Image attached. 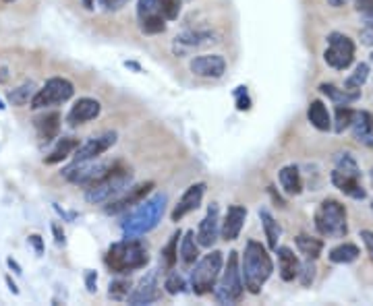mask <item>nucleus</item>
I'll return each instance as SVG.
<instances>
[{"label":"nucleus","mask_w":373,"mask_h":306,"mask_svg":"<svg viewBox=\"0 0 373 306\" xmlns=\"http://www.w3.org/2000/svg\"><path fill=\"white\" fill-rule=\"evenodd\" d=\"M272 271H274V263L268 255V249L262 242L249 240L241 261V276L245 288L251 294H260L264 284L270 280Z\"/></svg>","instance_id":"1"},{"label":"nucleus","mask_w":373,"mask_h":306,"mask_svg":"<svg viewBox=\"0 0 373 306\" xmlns=\"http://www.w3.org/2000/svg\"><path fill=\"white\" fill-rule=\"evenodd\" d=\"M166 201H168V197L164 193H156L149 199H143L139 203V207L122 222V236L139 238V236L152 232L164 216Z\"/></svg>","instance_id":"2"},{"label":"nucleus","mask_w":373,"mask_h":306,"mask_svg":"<svg viewBox=\"0 0 373 306\" xmlns=\"http://www.w3.org/2000/svg\"><path fill=\"white\" fill-rule=\"evenodd\" d=\"M104 263L112 274L125 276V274L143 269L149 263V255H147V249L137 238H125L122 242H114L108 249Z\"/></svg>","instance_id":"3"},{"label":"nucleus","mask_w":373,"mask_h":306,"mask_svg":"<svg viewBox=\"0 0 373 306\" xmlns=\"http://www.w3.org/2000/svg\"><path fill=\"white\" fill-rule=\"evenodd\" d=\"M131 184H133V172L116 162V166L110 172H106L100 180H95L93 184H89L85 189V201L91 205L108 203L110 199L118 197Z\"/></svg>","instance_id":"4"},{"label":"nucleus","mask_w":373,"mask_h":306,"mask_svg":"<svg viewBox=\"0 0 373 306\" xmlns=\"http://www.w3.org/2000/svg\"><path fill=\"white\" fill-rule=\"evenodd\" d=\"M243 294H245V284H243V276H241L239 253L233 251V253H228L226 267L214 286V296L220 305H237V303H241Z\"/></svg>","instance_id":"5"},{"label":"nucleus","mask_w":373,"mask_h":306,"mask_svg":"<svg viewBox=\"0 0 373 306\" xmlns=\"http://www.w3.org/2000/svg\"><path fill=\"white\" fill-rule=\"evenodd\" d=\"M224 267V255L220 251H212L203 259L195 261V267L191 271V288L197 296L210 294L222 274Z\"/></svg>","instance_id":"6"},{"label":"nucleus","mask_w":373,"mask_h":306,"mask_svg":"<svg viewBox=\"0 0 373 306\" xmlns=\"http://www.w3.org/2000/svg\"><path fill=\"white\" fill-rule=\"evenodd\" d=\"M316 226L320 230V234L328 236V238H343L349 232L347 226V209L343 203L334 201V199H326L320 209L316 211Z\"/></svg>","instance_id":"7"},{"label":"nucleus","mask_w":373,"mask_h":306,"mask_svg":"<svg viewBox=\"0 0 373 306\" xmlns=\"http://www.w3.org/2000/svg\"><path fill=\"white\" fill-rule=\"evenodd\" d=\"M116 166V162H100L98 157L93 160H83V162H73L62 170V178L69 180L71 184L77 187H89L95 180H100L106 172H110Z\"/></svg>","instance_id":"8"},{"label":"nucleus","mask_w":373,"mask_h":306,"mask_svg":"<svg viewBox=\"0 0 373 306\" xmlns=\"http://www.w3.org/2000/svg\"><path fill=\"white\" fill-rule=\"evenodd\" d=\"M75 93V87L69 79H62V77H52L48 79L33 95V99L29 102V106L33 110H44V108H52V106H58V104H64L73 97Z\"/></svg>","instance_id":"9"},{"label":"nucleus","mask_w":373,"mask_h":306,"mask_svg":"<svg viewBox=\"0 0 373 306\" xmlns=\"http://www.w3.org/2000/svg\"><path fill=\"white\" fill-rule=\"evenodd\" d=\"M324 58L336 70L349 68L353 64V60H355V44H353V39L349 35H345V33H330Z\"/></svg>","instance_id":"10"},{"label":"nucleus","mask_w":373,"mask_h":306,"mask_svg":"<svg viewBox=\"0 0 373 306\" xmlns=\"http://www.w3.org/2000/svg\"><path fill=\"white\" fill-rule=\"evenodd\" d=\"M152 189H154V182H143V184H137V187H129V189H125L118 197L110 199V201L106 203L104 211H106L108 216H118V213H122V211H129V209H133L135 205H139V203L152 193Z\"/></svg>","instance_id":"11"},{"label":"nucleus","mask_w":373,"mask_h":306,"mask_svg":"<svg viewBox=\"0 0 373 306\" xmlns=\"http://www.w3.org/2000/svg\"><path fill=\"white\" fill-rule=\"evenodd\" d=\"M191 73L201 79H220L226 73V60L220 54H201L195 56L189 64Z\"/></svg>","instance_id":"12"},{"label":"nucleus","mask_w":373,"mask_h":306,"mask_svg":"<svg viewBox=\"0 0 373 306\" xmlns=\"http://www.w3.org/2000/svg\"><path fill=\"white\" fill-rule=\"evenodd\" d=\"M116 143V133H102L98 137L87 139L83 145H77V149L73 151L75 162H83V160H93L100 157L102 153H106L112 145Z\"/></svg>","instance_id":"13"},{"label":"nucleus","mask_w":373,"mask_h":306,"mask_svg":"<svg viewBox=\"0 0 373 306\" xmlns=\"http://www.w3.org/2000/svg\"><path fill=\"white\" fill-rule=\"evenodd\" d=\"M220 236V207L216 203H212L208 207L206 218L201 220L199 228H197V245L203 249H212L216 245Z\"/></svg>","instance_id":"14"},{"label":"nucleus","mask_w":373,"mask_h":306,"mask_svg":"<svg viewBox=\"0 0 373 306\" xmlns=\"http://www.w3.org/2000/svg\"><path fill=\"white\" fill-rule=\"evenodd\" d=\"M216 44L214 35L212 33H203V31H187L183 35H179L174 41H172V52L183 58V56H189L193 54L195 50H201V48H208Z\"/></svg>","instance_id":"15"},{"label":"nucleus","mask_w":373,"mask_h":306,"mask_svg":"<svg viewBox=\"0 0 373 306\" xmlns=\"http://www.w3.org/2000/svg\"><path fill=\"white\" fill-rule=\"evenodd\" d=\"M160 298V284H158V274L149 271L145 278H141V282L129 292L127 300L129 305H152Z\"/></svg>","instance_id":"16"},{"label":"nucleus","mask_w":373,"mask_h":306,"mask_svg":"<svg viewBox=\"0 0 373 306\" xmlns=\"http://www.w3.org/2000/svg\"><path fill=\"white\" fill-rule=\"evenodd\" d=\"M203 195H206V184H203V182L191 184V187L183 193V197H181V201L176 203V207L172 209V216H170L172 222H181L185 216H189V213H193L195 209H199Z\"/></svg>","instance_id":"17"},{"label":"nucleus","mask_w":373,"mask_h":306,"mask_svg":"<svg viewBox=\"0 0 373 306\" xmlns=\"http://www.w3.org/2000/svg\"><path fill=\"white\" fill-rule=\"evenodd\" d=\"M102 112V104L93 97H81L73 104L69 116H66V122L71 126H77V124H85L93 118H98Z\"/></svg>","instance_id":"18"},{"label":"nucleus","mask_w":373,"mask_h":306,"mask_svg":"<svg viewBox=\"0 0 373 306\" xmlns=\"http://www.w3.org/2000/svg\"><path fill=\"white\" fill-rule=\"evenodd\" d=\"M245 220H247V209L243 205H230L226 216H224V222L220 226V234L226 242H233L241 236V230L245 226Z\"/></svg>","instance_id":"19"},{"label":"nucleus","mask_w":373,"mask_h":306,"mask_svg":"<svg viewBox=\"0 0 373 306\" xmlns=\"http://www.w3.org/2000/svg\"><path fill=\"white\" fill-rule=\"evenodd\" d=\"M276 255H278V269H280V278L284 282H293L299 276V259L297 255L289 249V247H276Z\"/></svg>","instance_id":"20"},{"label":"nucleus","mask_w":373,"mask_h":306,"mask_svg":"<svg viewBox=\"0 0 373 306\" xmlns=\"http://www.w3.org/2000/svg\"><path fill=\"white\" fill-rule=\"evenodd\" d=\"M33 126L39 135L42 141L50 143L52 139L58 137V131H60V114L58 112H48L44 116H37L33 120Z\"/></svg>","instance_id":"21"},{"label":"nucleus","mask_w":373,"mask_h":306,"mask_svg":"<svg viewBox=\"0 0 373 306\" xmlns=\"http://www.w3.org/2000/svg\"><path fill=\"white\" fill-rule=\"evenodd\" d=\"M351 128H353V137L359 143L373 145V116L370 112H355Z\"/></svg>","instance_id":"22"},{"label":"nucleus","mask_w":373,"mask_h":306,"mask_svg":"<svg viewBox=\"0 0 373 306\" xmlns=\"http://www.w3.org/2000/svg\"><path fill=\"white\" fill-rule=\"evenodd\" d=\"M359 180H361V178L343 174V172H338V170L332 172V182H334L336 189H340L345 195H349V197H353V199H365L367 193L363 191V187H361Z\"/></svg>","instance_id":"23"},{"label":"nucleus","mask_w":373,"mask_h":306,"mask_svg":"<svg viewBox=\"0 0 373 306\" xmlns=\"http://www.w3.org/2000/svg\"><path fill=\"white\" fill-rule=\"evenodd\" d=\"M179 259L183 263V267H193L195 261L199 259V245L195 238V232H185L183 240H181V249H179Z\"/></svg>","instance_id":"24"},{"label":"nucleus","mask_w":373,"mask_h":306,"mask_svg":"<svg viewBox=\"0 0 373 306\" xmlns=\"http://www.w3.org/2000/svg\"><path fill=\"white\" fill-rule=\"evenodd\" d=\"M278 178H280V184H282L286 195H301L303 178H301V172H299L297 166H284L278 172Z\"/></svg>","instance_id":"25"},{"label":"nucleus","mask_w":373,"mask_h":306,"mask_svg":"<svg viewBox=\"0 0 373 306\" xmlns=\"http://www.w3.org/2000/svg\"><path fill=\"white\" fill-rule=\"evenodd\" d=\"M320 91L324 93V95H328L334 104H338V106H349V104H353V102H357L359 97H361V91H351V89H340V87H336V85H330V83H322L320 85Z\"/></svg>","instance_id":"26"},{"label":"nucleus","mask_w":373,"mask_h":306,"mask_svg":"<svg viewBox=\"0 0 373 306\" xmlns=\"http://www.w3.org/2000/svg\"><path fill=\"white\" fill-rule=\"evenodd\" d=\"M307 118H309V122H311L318 131H330V128H332L330 112H328V108L324 106V102H320V99H313V102L309 104Z\"/></svg>","instance_id":"27"},{"label":"nucleus","mask_w":373,"mask_h":306,"mask_svg":"<svg viewBox=\"0 0 373 306\" xmlns=\"http://www.w3.org/2000/svg\"><path fill=\"white\" fill-rule=\"evenodd\" d=\"M77 145H79V139H75V137H62V139L56 143V147L50 151V155L44 157V162H46V164H58V162L66 160L69 155H73V151L77 149Z\"/></svg>","instance_id":"28"},{"label":"nucleus","mask_w":373,"mask_h":306,"mask_svg":"<svg viewBox=\"0 0 373 306\" xmlns=\"http://www.w3.org/2000/svg\"><path fill=\"white\" fill-rule=\"evenodd\" d=\"M35 91H37L35 83H33V81H25L23 85L15 87L12 91H8V95H6V102H8L10 106H17V108H21V106H27V104L33 99Z\"/></svg>","instance_id":"29"},{"label":"nucleus","mask_w":373,"mask_h":306,"mask_svg":"<svg viewBox=\"0 0 373 306\" xmlns=\"http://www.w3.org/2000/svg\"><path fill=\"white\" fill-rule=\"evenodd\" d=\"M260 220H262V226H264V232H266V238H268V247L276 251L278 238H280V234H282L280 224L274 220V216H272L268 209H260Z\"/></svg>","instance_id":"30"},{"label":"nucleus","mask_w":373,"mask_h":306,"mask_svg":"<svg viewBox=\"0 0 373 306\" xmlns=\"http://www.w3.org/2000/svg\"><path fill=\"white\" fill-rule=\"evenodd\" d=\"M297 249H299V253L305 259L316 261L322 255V251H324V242L320 238H311L307 234H301V236H297Z\"/></svg>","instance_id":"31"},{"label":"nucleus","mask_w":373,"mask_h":306,"mask_svg":"<svg viewBox=\"0 0 373 306\" xmlns=\"http://www.w3.org/2000/svg\"><path fill=\"white\" fill-rule=\"evenodd\" d=\"M359 247L357 245H351V242H345L336 249L330 251V261L332 263H340V265H347V263H353L359 259Z\"/></svg>","instance_id":"32"},{"label":"nucleus","mask_w":373,"mask_h":306,"mask_svg":"<svg viewBox=\"0 0 373 306\" xmlns=\"http://www.w3.org/2000/svg\"><path fill=\"white\" fill-rule=\"evenodd\" d=\"M179 238H181V232H174L172 236H170V240H168V245L162 249V257H160V261H162V265L166 267V269H172L174 265H176V261H179Z\"/></svg>","instance_id":"33"},{"label":"nucleus","mask_w":373,"mask_h":306,"mask_svg":"<svg viewBox=\"0 0 373 306\" xmlns=\"http://www.w3.org/2000/svg\"><path fill=\"white\" fill-rule=\"evenodd\" d=\"M336 170L343 172V174H349V176H357L361 178V172H359V166L357 162L353 160L351 153H338L336 155Z\"/></svg>","instance_id":"34"},{"label":"nucleus","mask_w":373,"mask_h":306,"mask_svg":"<svg viewBox=\"0 0 373 306\" xmlns=\"http://www.w3.org/2000/svg\"><path fill=\"white\" fill-rule=\"evenodd\" d=\"M139 27H141L143 33L156 35V33H162L166 29V19L162 15H154V17H147V19L139 21Z\"/></svg>","instance_id":"35"},{"label":"nucleus","mask_w":373,"mask_h":306,"mask_svg":"<svg viewBox=\"0 0 373 306\" xmlns=\"http://www.w3.org/2000/svg\"><path fill=\"white\" fill-rule=\"evenodd\" d=\"M367 77H370V66H367V64H359V66L355 68V73L347 79L345 87L351 89V91H359V89L363 87V83L367 81Z\"/></svg>","instance_id":"36"},{"label":"nucleus","mask_w":373,"mask_h":306,"mask_svg":"<svg viewBox=\"0 0 373 306\" xmlns=\"http://www.w3.org/2000/svg\"><path fill=\"white\" fill-rule=\"evenodd\" d=\"M164 288H166V292H168L170 296L181 294V292L185 290V280H183V276H181L179 271H170V274L166 276V280H164Z\"/></svg>","instance_id":"37"},{"label":"nucleus","mask_w":373,"mask_h":306,"mask_svg":"<svg viewBox=\"0 0 373 306\" xmlns=\"http://www.w3.org/2000/svg\"><path fill=\"white\" fill-rule=\"evenodd\" d=\"M158 10L166 21H174L181 15V0H160Z\"/></svg>","instance_id":"38"},{"label":"nucleus","mask_w":373,"mask_h":306,"mask_svg":"<svg viewBox=\"0 0 373 306\" xmlns=\"http://www.w3.org/2000/svg\"><path fill=\"white\" fill-rule=\"evenodd\" d=\"M131 288V284L127 282V280H116V282H110V290H108V296L112 298V300H127V296H129V290Z\"/></svg>","instance_id":"39"},{"label":"nucleus","mask_w":373,"mask_h":306,"mask_svg":"<svg viewBox=\"0 0 373 306\" xmlns=\"http://www.w3.org/2000/svg\"><path fill=\"white\" fill-rule=\"evenodd\" d=\"M158 4H160V0H139V2H137V19L143 21V19H147V17L160 15Z\"/></svg>","instance_id":"40"},{"label":"nucleus","mask_w":373,"mask_h":306,"mask_svg":"<svg viewBox=\"0 0 373 306\" xmlns=\"http://www.w3.org/2000/svg\"><path fill=\"white\" fill-rule=\"evenodd\" d=\"M353 114H355V112H353L351 108H347V106H338V108H336V131H338V133H343L345 128L351 126Z\"/></svg>","instance_id":"41"},{"label":"nucleus","mask_w":373,"mask_h":306,"mask_svg":"<svg viewBox=\"0 0 373 306\" xmlns=\"http://www.w3.org/2000/svg\"><path fill=\"white\" fill-rule=\"evenodd\" d=\"M297 278H301V284H303V286H309V284L316 280V265H313L311 259H307V263L299 267V276H297Z\"/></svg>","instance_id":"42"},{"label":"nucleus","mask_w":373,"mask_h":306,"mask_svg":"<svg viewBox=\"0 0 373 306\" xmlns=\"http://www.w3.org/2000/svg\"><path fill=\"white\" fill-rule=\"evenodd\" d=\"M235 95H237V108L239 110H249L251 108V99L247 95V87H239Z\"/></svg>","instance_id":"43"},{"label":"nucleus","mask_w":373,"mask_h":306,"mask_svg":"<svg viewBox=\"0 0 373 306\" xmlns=\"http://www.w3.org/2000/svg\"><path fill=\"white\" fill-rule=\"evenodd\" d=\"M106 10H120V8H125L131 0H98Z\"/></svg>","instance_id":"44"},{"label":"nucleus","mask_w":373,"mask_h":306,"mask_svg":"<svg viewBox=\"0 0 373 306\" xmlns=\"http://www.w3.org/2000/svg\"><path fill=\"white\" fill-rule=\"evenodd\" d=\"M27 240H29V245L33 247L35 255H37V257H42V255H44V240H42V236H39V234H31Z\"/></svg>","instance_id":"45"},{"label":"nucleus","mask_w":373,"mask_h":306,"mask_svg":"<svg viewBox=\"0 0 373 306\" xmlns=\"http://www.w3.org/2000/svg\"><path fill=\"white\" fill-rule=\"evenodd\" d=\"M95 284H98V276H95V271H87L85 274V286H87V292L89 294H93L98 288H95Z\"/></svg>","instance_id":"46"},{"label":"nucleus","mask_w":373,"mask_h":306,"mask_svg":"<svg viewBox=\"0 0 373 306\" xmlns=\"http://www.w3.org/2000/svg\"><path fill=\"white\" fill-rule=\"evenodd\" d=\"M361 238H363V242H365V247H367L370 259L373 261V232H370V230H363V232H361Z\"/></svg>","instance_id":"47"},{"label":"nucleus","mask_w":373,"mask_h":306,"mask_svg":"<svg viewBox=\"0 0 373 306\" xmlns=\"http://www.w3.org/2000/svg\"><path fill=\"white\" fill-rule=\"evenodd\" d=\"M52 232H54L56 245H58V247H64V245H66V238H64V232L60 230V226H58V224H52Z\"/></svg>","instance_id":"48"},{"label":"nucleus","mask_w":373,"mask_h":306,"mask_svg":"<svg viewBox=\"0 0 373 306\" xmlns=\"http://www.w3.org/2000/svg\"><path fill=\"white\" fill-rule=\"evenodd\" d=\"M357 10L361 15H370L373 10V0H357Z\"/></svg>","instance_id":"49"},{"label":"nucleus","mask_w":373,"mask_h":306,"mask_svg":"<svg viewBox=\"0 0 373 306\" xmlns=\"http://www.w3.org/2000/svg\"><path fill=\"white\" fill-rule=\"evenodd\" d=\"M361 39H363V44L373 46V27H367V29L361 31Z\"/></svg>","instance_id":"50"},{"label":"nucleus","mask_w":373,"mask_h":306,"mask_svg":"<svg viewBox=\"0 0 373 306\" xmlns=\"http://www.w3.org/2000/svg\"><path fill=\"white\" fill-rule=\"evenodd\" d=\"M6 265H8V267H10V269H12V271H15L17 276H21V274H23L21 265H19V263H17V261H15L12 257H8V259H6Z\"/></svg>","instance_id":"51"},{"label":"nucleus","mask_w":373,"mask_h":306,"mask_svg":"<svg viewBox=\"0 0 373 306\" xmlns=\"http://www.w3.org/2000/svg\"><path fill=\"white\" fill-rule=\"evenodd\" d=\"M4 282H6L8 290H10V292H12V294L17 296V294H19V288H17V284H15V282L10 280V276H6V278H4Z\"/></svg>","instance_id":"52"},{"label":"nucleus","mask_w":373,"mask_h":306,"mask_svg":"<svg viewBox=\"0 0 373 306\" xmlns=\"http://www.w3.org/2000/svg\"><path fill=\"white\" fill-rule=\"evenodd\" d=\"M345 2H347V0H328V4H330V6H336V8L343 6Z\"/></svg>","instance_id":"53"},{"label":"nucleus","mask_w":373,"mask_h":306,"mask_svg":"<svg viewBox=\"0 0 373 306\" xmlns=\"http://www.w3.org/2000/svg\"><path fill=\"white\" fill-rule=\"evenodd\" d=\"M93 4H95V0H83V6H85L87 10H91V8H93Z\"/></svg>","instance_id":"54"},{"label":"nucleus","mask_w":373,"mask_h":306,"mask_svg":"<svg viewBox=\"0 0 373 306\" xmlns=\"http://www.w3.org/2000/svg\"><path fill=\"white\" fill-rule=\"evenodd\" d=\"M365 17V21H367V27H373V10L370 15H363Z\"/></svg>","instance_id":"55"},{"label":"nucleus","mask_w":373,"mask_h":306,"mask_svg":"<svg viewBox=\"0 0 373 306\" xmlns=\"http://www.w3.org/2000/svg\"><path fill=\"white\" fill-rule=\"evenodd\" d=\"M4 79H6V75H4V70L0 68V81H4Z\"/></svg>","instance_id":"56"},{"label":"nucleus","mask_w":373,"mask_h":306,"mask_svg":"<svg viewBox=\"0 0 373 306\" xmlns=\"http://www.w3.org/2000/svg\"><path fill=\"white\" fill-rule=\"evenodd\" d=\"M0 110H6V106H4V102H2V97H0Z\"/></svg>","instance_id":"57"},{"label":"nucleus","mask_w":373,"mask_h":306,"mask_svg":"<svg viewBox=\"0 0 373 306\" xmlns=\"http://www.w3.org/2000/svg\"><path fill=\"white\" fill-rule=\"evenodd\" d=\"M4 2H15V0H4Z\"/></svg>","instance_id":"58"},{"label":"nucleus","mask_w":373,"mask_h":306,"mask_svg":"<svg viewBox=\"0 0 373 306\" xmlns=\"http://www.w3.org/2000/svg\"><path fill=\"white\" fill-rule=\"evenodd\" d=\"M372 62H373V54H372Z\"/></svg>","instance_id":"59"},{"label":"nucleus","mask_w":373,"mask_h":306,"mask_svg":"<svg viewBox=\"0 0 373 306\" xmlns=\"http://www.w3.org/2000/svg\"><path fill=\"white\" fill-rule=\"evenodd\" d=\"M372 178H373V172H372Z\"/></svg>","instance_id":"60"},{"label":"nucleus","mask_w":373,"mask_h":306,"mask_svg":"<svg viewBox=\"0 0 373 306\" xmlns=\"http://www.w3.org/2000/svg\"><path fill=\"white\" fill-rule=\"evenodd\" d=\"M372 207H373V205H372Z\"/></svg>","instance_id":"61"}]
</instances>
